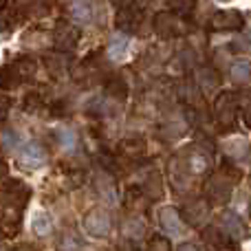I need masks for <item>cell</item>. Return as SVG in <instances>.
Here are the masks:
<instances>
[{"instance_id":"52a82bcc","label":"cell","mask_w":251,"mask_h":251,"mask_svg":"<svg viewBox=\"0 0 251 251\" xmlns=\"http://www.w3.org/2000/svg\"><path fill=\"white\" fill-rule=\"evenodd\" d=\"M209 26L214 31H240L245 26V16L238 11V9H221L212 16L209 20Z\"/></svg>"},{"instance_id":"d4e9b609","label":"cell","mask_w":251,"mask_h":251,"mask_svg":"<svg viewBox=\"0 0 251 251\" xmlns=\"http://www.w3.org/2000/svg\"><path fill=\"white\" fill-rule=\"evenodd\" d=\"M20 86V82H18V77L13 75L11 66H0V88L2 91H11V88Z\"/></svg>"},{"instance_id":"4fadbf2b","label":"cell","mask_w":251,"mask_h":251,"mask_svg":"<svg viewBox=\"0 0 251 251\" xmlns=\"http://www.w3.org/2000/svg\"><path fill=\"white\" fill-rule=\"evenodd\" d=\"M44 159H47V152L40 143H26L20 150V163L25 168H38Z\"/></svg>"},{"instance_id":"7c38bea8","label":"cell","mask_w":251,"mask_h":251,"mask_svg":"<svg viewBox=\"0 0 251 251\" xmlns=\"http://www.w3.org/2000/svg\"><path fill=\"white\" fill-rule=\"evenodd\" d=\"M95 190L106 203H115L117 201V190H115V181L108 172H97L95 176Z\"/></svg>"},{"instance_id":"ac0fdd59","label":"cell","mask_w":251,"mask_h":251,"mask_svg":"<svg viewBox=\"0 0 251 251\" xmlns=\"http://www.w3.org/2000/svg\"><path fill=\"white\" fill-rule=\"evenodd\" d=\"M11 71L13 75L18 77V82H26V79H31L35 75V62L31 60V57H18L16 62H11Z\"/></svg>"},{"instance_id":"f35d334b","label":"cell","mask_w":251,"mask_h":251,"mask_svg":"<svg viewBox=\"0 0 251 251\" xmlns=\"http://www.w3.org/2000/svg\"><path fill=\"white\" fill-rule=\"evenodd\" d=\"M221 2H227V0H221Z\"/></svg>"},{"instance_id":"44dd1931","label":"cell","mask_w":251,"mask_h":251,"mask_svg":"<svg viewBox=\"0 0 251 251\" xmlns=\"http://www.w3.org/2000/svg\"><path fill=\"white\" fill-rule=\"evenodd\" d=\"M229 75H231V79H234V82H238V84L249 82V77H251V62L249 60H236L234 64H231V69H229Z\"/></svg>"},{"instance_id":"e575fe53","label":"cell","mask_w":251,"mask_h":251,"mask_svg":"<svg viewBox=\"0 0 251 251\" xmlns=\"http://www.w3.org/2000/svg\"><path fill=\"white\" fill-rule=\"evenodd\" d=\"M110 2H113L117 9H124V7H132L134 0H110Z\"/></svg>"},{"instance_id":"74e56055","label":"cell","mask_w":251,"mask_h":251,"mask_svg":"<svg viewBox=\"0 0 251 251\" xmlns=\"http://www.w3.org/2000/svg\"><path fill=\"white\" fill-rule=\"evenodd\" d=\"M249 216H251V205H249Z\"/></svg>"},{"instance_id":"ba28073f","label":"cell","mask_w":251,"mask_h":251,"mask_svg":"<svg viewBox=\"0 0 251 251\" xmlns=\"http://www.w3.org/2000/svg\"><path fill=\"white\" fill-rule=\"evenodd\" d=\"M221 227L225 229V234L229 236L231 240H234L236 245L238 243H245V240H249V227L243 223V218L238 216L236 212H231V209H225L221 216Z\"/></svg>"},{"instance_id":"1f68e13d","label":"cell","mask_w":251,"mask_h":251,"mask_svg":"<svg viewBox=\"0 0 251 251\" xmlns=\"http://www.w3.org/2000/svg\"><path fill=\"white\" fill-rule=\"evenodd\" d=\"M0 139H2V148H4V150H11V148L16 146V141H18V137H16V132H13V130H2Z\"/></svg>"},{"instance_id":"9c48e42d","label":"cell","mask_w":251,"mask_h":251,"mask_svg":"<svg viewBox=\"0 0 251 251\" xmlns=\"http://www.w3.org/2000/svg\"><path fill=\"white\" fill-rule=\"evenodd\" d=\"M159 227L163 229L165 236H181L185 231V221H183L178 209L165 205L159 209Z\"/></svg>"},{"instance_id":"83f0119b","label":"cell","mask_w":251,"mask_h":251,"mask_svg":"<svg viewBox=\"0 0 251 251\" xmlns=\"http://www.w3.org/2000/svg\"><path fill=\"white\" fill-rule=\"evenodd\" d=\"M57 247H60V251H79L82 243H79V236H75L73 231H66V234H62V240L57 243Z\"/></svg>"},{"instance_id":"8d00e7d4","label":"cell","mask_w":251,"mask_h":251,"mask_svg":"<svg viewBox=\"0 0 251 251\" xmlns=\"http://www.w3.org/2000/svg\"><path fill=\"white\" fill-rule=\"evenodd\" d=\"M249 190H251V176H249Z\"/></svg>"},{"instance_id":"d590c367","label":"cell","mask_w":251,"mask_h":251,"mask_svg":"<svg viewBox=\"0 0 251 251\" xmlns=\"http://www.w3.org/2000/svg\"><path fill=\"white\" fill-rule=\"evenodd\" d=\"M4 26H7V16H4V13H2V9H0V31H2Z\"/></svg>"},{"instance_id":"9a60e30c","label":"cell","mask_w":251,"mask_h":251,"mask_svg":"<svg viewBox=\"0 0 251 251\" xmlns=\"http://www.w3.org/2000/svg\"><path fill=\"white\" fill-rule=\"evenodd\" d=\"M203 236H205V243H209L214 249H231L234 245L229 243V236L225 234V229H223L221 225H209L207 229L203 231Z\"/></svg>"},{"instance_id":"603a6c76","label":"cell","mask_w":251,"mask_h":251,"mask_svg":"<svg viewBox=\"0 0 251 251\" xmlns=\"http://www.w3.org/2000/svg\"><path fill=\"white\" fill-rule=\"evenodd\" d=\"M31 229H33L35 236H47L51 234V218H49L47 212H38L31 221Z\"/></svg>"},{"instance_id":"cb8c5ba5","label":"cell","mask_w":251,"mask_h":251,"mask_svg":"<svg viewBox=\"0 0 251 251\" xmlns=\"http://www.w3.org/2000/svg\"><path fill=\"white\" fill-rule=\"evenodd\" d=\"M143 192H146L148 196H150L152 201H159L161 196H163V183H161V176L156 172H152L150 176H148L146 181V187H143Z\"/></svg>"},{"instance_id":"484cf974","label":"cell","mask_w":251,"mask_h":251,"mask_svg":"<svg viewBox=\"0 0 251 251\" xmlns=\"http://www.w3.org/2000/svg\"><path fill=\"white\" fill-rule=\"evenodd\" d=\"M229 47L234 53H251V33H247V31L238 33L234 40H231Z\"/></svg>"},{"instance_id":"836d02e7","label":"cell","mask_w":251,"mask_h":251,"mask_svg":"<svg viewBox=\"0 0 251 251\" xmlns=\"http://www.w3.org/2000/svg\"><path fill=\"white\" fill-rule=\"evenodd\" d=\"M176 251H201V247L194 243H183V245H178Z\"/></svg>"},{"instance_id":"5bb4252c","label":"cell","mask_w":251,"mask_h":251,"mask_svg":"<svg viewBox=\"0 0 251 251\" xmlns=\"http://www.w3.org/2000/svg\"><path fill=\"white\" fill-rule=\"evenodd\" d=\"M196 86H201V91L209 95V93H214L221 86V75H218L212 66H203V69L199 71V75H196Z\"/></svg>"},{"instance_id":"277c9868","label":"cell","mask_w":251,"mask_h":251,"mask_svg":"<svg viewBox=\"0 0 251 251\" xmlns=\"http://www.w3.org/2000/svg\"><path fill=\"white\" fill-rule=\"evenodd\" d=\"M84 229L93 238H106L113 231V216L106 207H93L84 214Z\"/></svg>"},{"instance_id":"6da1fadb","label":"cell","mask_w":251,"mask_h":251,"mask_svg":"<svg viewBox=\"0 0 251 251\" xmlns=\"http://www.w3.org/2000/svg\"><path fill=\"white\" fill-rule=\"evenodd\" d=\"M170 170H172L174 181H176L178 185H185V183L190 181V176H207V174L214 172L212 152H209L207 148L194 143V146L185 148V150L174 159Z\"/></svg>"},{"instance_id":"f546056e","label":"cell","mask_w":251,"mask_h":251,"mask_svg":"<svg viewBox=\"0 0 251 251\" xmlns=\"http://www.w3.org/2000/svg\"><path fill=\"white\" fill-rule=\"evenodd\" d=\"M146 251H172V245H170L168 236L154 234V236H150V240H148Z\"/></svg>"},{"instance_id":"d6a6232c","label":"cell","mask_w":251,"mask_h":251,"mask_svg":"<svg viewBox=\"0 0 251 251\" xmlns=\"http://www.w3.org/2000/svg\"><path fill=\"white\" fill-rule=\"evenodd\" d=\"M9 108H11V100H9L7 95H2V93H0V122L7 117Z\"/></svg>"},{"instance_id":"7402d4cb","label":"cell","mask_w":251,"mask_h":251,"mask_svg":"<svg viewBox=\"0 0 251 251\" xmlns=\"http://www.w3.org/2000/svg\"><path fill=\"white\" fill-rule=\"evenodd\" d=\"M122 152L126 156H130V159H141L143 154H146V143L141 141V139H126L122 141Z\"/></svg>"},{"instance_id":"60d3db41","label":"cell","mask_w":251,"mask_h":251,"mask_svg":"<svg viewBox=\"0 0 251 251\" xmlns=\"http://www.w3.org/2000/svg\"><path fill=\"white\" fill-rule=\"evenodd\" d=\"M249 20H251V16H249Z\"/></svg>"},{"instance_id":"5b68a950","label":"cell","mask_w":251,"mask_h":251,"mask_svg":"<svg viewBox=\"0 0 251 251\" xmlns=\"http://www.w3.org/2000/svg\"><path fill=\"white\" fill-rule=\"evenodd\" d=\"M152 26H154V33L159 35V38H163V40L178 38V35H183L187 31L183 18L176 16L174 11H159L154 16V22H152Z\"/></svg>"},{"instance_id":"2e32d148","label":"cell","mask_w":251,"mask_h":251,"mask_svg":"<svg viewBox=\"0 0 251 251\" xmlns=\"http://www.w3.org/2000/svg\"><path fill=\"white\" fill-rule=\"evenodd\" d=\"M44 66H47V71L53 75V77H60V75H64L66 69H69V57H66L62 51L49 53V55L44 57Z\"/></svg>"},{"instance_id":"e0dca14e","label":"cell","mask_w":251,"mask_h":251,"mask_svg":"<svg viewBox=\"0 0 251 251\" xmlns=\"http://www.w3.org/2000/svg\"><path fill=\"white\" fill-rule=\"evenodd\" d=\"M128 47H130V40L126 33H115L110 38V44H108V55L110 60L115 62H122L126 55H128Z\"/></svg>"},{"instance_id":"7a4b0ae2","label":"cell","mask_w":251,"mask_h":251,"mask_svg":"<svg viewBox=\"0 0 251 251\" xmlns=\"http://www.w3.org/2000/svg\"><path fill=\"white\" fill-rule=\"evenodd\" d=\"M238 176L240 174L236 172V168L231 163H225L223 170H216V172L209 174L207 183H205V194H207L209 203L212 205H227L229 203Z\"/></svg>"},{"instance_id":"3957f363","label":"cell","mask_w":251,"mask_h":251,"mask_svg":"<svg viewBox=\"0 0 251 251\" xmlns=\"http://www.w3.org/2000/svg\"><path fill=\"white\" fill-rule=\"evenodd\" d=\"M214 117L221 128L229 130L238 124V95L234 91H221L214 100Z\"/></svg>"},{"instance_id":"f1b7e54d","label":"cell","mask_w":251,"mask_h":251,"mask_svg":"<svg viewBox=\"0 0 251 251\" xmlns=\"http://www.w3.org/2000/svg\"><path fill=\"white\" fill-rule=\"evenodd\" d=\"M238 110L243 113L245 124L251 128V91H245L238 95Z\"/></svg>"},{"instance_id":"8fae6325","label":"cell","mask_w":251,"mask_h":251,"mask_svg":"<svg viewBox=\"0 0 251 251\" xmlns=\"http://www.w3.org/2000/svg\"><path fill=\"white\" fill-rule=\"evenodd\" d=\"M141 20H143V13L141 9L132 7H124L117 11V18H115V25H117L119 33H134V31L141 26Z\"/></svg>"},{"instance_id":"30bf717a","label":"cell","mask_w":251,"mask_h":251,"mask_svg":"<svg viewBox=\"0 0 251 251\" xmlns=\"http://www.w3.org/2000/svg\"><path fill=\"white\" fill-rule=\"evenodd\" d=\"M209 201L207 199H196V201H190L183 209V221L192 227H201L207 223V216H209Z\"/></svg>"},{"instance_id":"8992f818","label":"cell","mask_w":251,"mask_h":251,"mask_svg":"<svg viewBox=\"0 0 251 251\" xmlns=\"http://www.w3.org/2000/svg\"><path fill=\"white\" fill-rule=\"evenodd\" d=\"M53 42H55L57 51H62V53L73 51L79 42V29L66 20H57L55 29H53Z\"/></svg>"},{"instance_id":"ab89813d","label":"cell","mask_w":251,"mask_h":251,"mask_svg":"<svg viewBox=\"0 0 251 251\" xmlns=\"http://www.w3.org/2000/svg\"><path fill=\"white\" fill-rule=\"evenodd\" d=\"M29 2H35V0H29Z\"/></svg>"},{"instance_id":"4dcf8cb0","label":"cell","mask_w":251,"mask_h":251,"mask_svg":"<svg viewBox=\"0 0 251 251\" xmlns=\"http://www.w3.org/2000/svg\"><path fill=\"white\" fill-rule=\"evenodd\" d=\"M57 141H60V146H64V148H71L75 141H77V137H75L71 130H66V128H60L57 130Z\"/></svg>"},{"instance_id":"4316f807","label":"cell","mask_w":251,"mask_h":251,"mask_svg":"<svg viewBox=\"0 0 251 251\" xmlns=\"http://www.w3.org/2000/svg\"><path fill=\"white\" fill-rule=\"evenodd\" d=\"M170 4V11H174L176 16H187V13L194 11L196 7V0H168Z\"/></svg>"},{"instance_id":"d6986e66","label":"cell","mask_w":251,"mask_h":251,"mask_svg":"<svg viewBox=\"0 0 251 251\" xmlns=\"http://www.w3.org/2000/svg\"><path fill=\"white\" fill-rule=\"evenodd\" d=\"M104 91H106V95H108L110 100L124 101L126 97H128V84H126L122 77H110L108 82H106Z\"/></svg>"},{"instance_id":"ffe728a7","label":"cell","mask_w":251,"mask_h":251,"mask_svg":"<svg viewBox=\"0 0 251 251\" xmlns=\"http://www.w3.org/2000/svg\"><path fill=\"white\" fill-rule=\"evenodd\" d=\"M69 13L73 20L77 22H88L93 18V9H91V2L88 0H73L69 7Z\"/></svg>"}]
</instances>
